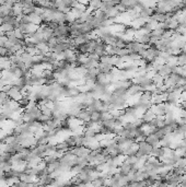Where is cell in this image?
<instances>
[{
    "label": "cell",
    "instance_id": "cell-9",
    "mask_svg": "<svg viewBox=\"0 0 186 187\" xmlns=\"http://www.w3.org/2000/svg\"><path fill=\"white\" fill-rule=\"evenodd\" d=\"M56 148H57V152L60 154H64L65 152H67L68 150H70V147H69L68 142L67 141H63V142H58L56 145Z\"/></svg>",
    "mask_w": 186,
    "mask_h": 187
},
{
    "label": "cell",
    "instance_id": "cell-20",
    "mask_svg": "<svg viewBox=\"0 0 186 187\" xmlns=\"http://www.w3.org/2000/svg\"><path fill=\"white\" fill-rule=\"evenodd\" d=\"M181 109H185L186 111V100H183V101H181Z\"/></svg>",
    "mask_w": 186,
    "mask_h": 187
},
{
    "label": "cell",
    "instance_id": "cell-1",
    "mask_svg": "<svg viewBox=\"0 0 186 187\" xmlns=\"http://www.w3.org/2000/svg\"><path fill=\"white\" fill-rule=\"evenodd\" d=\"M70 150L77 156H88V154L91 152V150L88 148L87 145H76Z\"/></svg>",
    "mask_w": 186,
    "mask_h": 187
},
{
    "label": "cell",
    "instance_id": "cell-17",
    "mask_svg": "<svg viewBox=\"0 0 186 187\" xmlns=\"http://www.w3.org/2000/svg\"><path fill=\"white\" fill-rule=\"evenodd\" d=\"M14 35H16V37L19 39L26 38V34H24L23 32L21 31V29H14Z\"/></svg>",
    "mask_w": 186,
    "mask_h": 187
},
{
    "label": "cell",
    "instance_id": "cell-10",
    "mask_svg": "<svg viewBox=\"0 0 186 187\" xmlns=\"http://www.w3.org/2000/svg\"><path fill=\"white\" fill-rule=\"evenodd\" d=\"M53 21H56L58 24H63L66 22V13L61 12V11L58 10L57 12L54 13V20Z\"/></svg>",
    "mask_w": 186,
    "mask_h": 187
},
{
    "label": "cell",
    "instance_id": "cell-2",
    "mask_svg": "<svg viewBox=\"0 0 186 187\" xmlns=\"http://www.w3.org/2000/svg\"><path fill=\"white\" fill-rule=\"evenodd\" d=\"M76 118H78L81 123H88L89 120H91V112L88 109H80L79 113L77 114Z\"/></svg>",
    "mask_w": 186,
    "mask_h": 187
},
{
    "label": "cell",
    "instance_id": "cell-7",
    "mask_svg": "<svg viewBox=\"0 0 186 187\" xmlns=\"http://www.w3.org/2000/svg\"><path fill=\"white\" fill-rule=\"evenodd\" d=\"M146 141H147L148 143H150V145H152L153 147H157V145H159V143H160V138L158 137L155 133H151V134H149V135H147Z\"/></svg>",
    "mask_w": 186,
    "mask_h": 187
},
{
    "label": "cell",
    "instance_id": "cell-21",
    "mask_svg": "<svg viewBox=\"0 0 186 187\" xmlns=\"http://www.w3.org/2000/svg\"><path fill=\"white\" fill-rule=\"evenodd\" d=\"M5 2H7V0H0V6L5 5Z\"/></svg>",
    "mask_w": 186,
    "mask_h": 187
},
{
    "label": "cell",
    "instance_id": "cell-13",
    "mask_svg": "<svg viewBox=\"0 0 186 187\" xmlns=\"http://www.w3.org/2000/svg\"><path fill=\"white\" fill-rule=\"evenodd\" d=\"M141 117H142V119H144L146 123H149L150 120L152 119V118H155V112H153V111L150 108V109H148V111H146V112L142 114Z\"/></svg>",
    "mask_w": 186,
    "mask_h": 187
},
{
    "label": "cell",
    "instance_id": "cell-15",
    "mask_svg": "<svg viewBox=\"0 0 186 187\" xmlns=\"http://www.w3.org/2000/svg\"><path fill=\"white\" fill-rule=\"evenodd\" d=\"M91 120L94 123H101V112L100 111L91 112Z\"/></svg>",
    "mask_w": 186,
    "mask_h": 187
},
{
    "label": "cell",
    "instance_id": "cell-18",
    "mask_svg": "<svg viewBox=\"0 0 186 187\" xmlns=\"http://www.w3.org/2000/svg\"><path fill=\"white\" fill-rule=\"evenodd\" d=\"M50 118H52L50 116H47V115H45V114H43V113H42V114H41V116H39L38 120L41 123H43V124H46V123H47Z\"/></svg>",
    "mask_w": 186,
    "mask_h": 187
},
{
    "label": "cell",
    "instance_id": "cell-12",
    "mask_svg": "<svg viewBox=\"0 0 186 187\" xmlns=\"http://www.w3.org/2000/svg\"><path fill=\"white\" fill-rule=\"evenodd\" d=\"M152 96H153V93L149 90H146V91L141 92L140 93V97H139V101L142 102H147V101H151Z\"/></svg>",
    "mask_w": 186,
    "mask_h": 187
},
{
    "label": "cell",
    "instance_id": "cell-4",
    "mask_svg": "<svg viewBox=\"0 0 186 187\" xmlns=\"http://www.w3.org/2000/svg\"><path fill=\"white\" fill-rule=\"evenodd\" d=\"M102 5H103V0H90L89 3H88V11H95L100 10L102 8Z\"/></svg>",
    "mask_w": 186,
    "mask_h": 187
},
{
    "label": "cell",
    "instance_id": "cell-11",
    "mask_svg": "<svg viewBox=\"0 0 186 187\" xmlns=\"http://www.w3.org/2000/svg\"><path fill=\"white\" fill-rule=\"evenodd\" d=\"M151 79H152V82H153V84H155V86H161V84H163V82H164V77L159 75L158 72L152 75Z\"/></svg>",
    "mask_w": 186,
    "mask_h": 187
},
{
    "label": "cell",
    "instance_id": "cell-14",
    "mask_svg": "<svg viewBox=\"0 0 186 187\" xmlns=\"http://www.w3.org/2000/svg\"><path fill=\"white\" fill-rule=\"evenodd\" d=\"M118 50H119V47L115 46V45H108V47H106V54L111 55V56L117 55Z\"/></svg>",
    "mask_w": 186,
    "mask_h": 187
},
{
    "label": "cell",
    "instance_id": "cell-6",
    "mask_svg": "<svg viewBox=\"0 0 186 187\" xmlns=\"http://www.w3.org/2000/svg\"><path fill=\"white\" fill-rule=\"evenodd\" d=\"M118 170H119L118 172H119L122 175H124V176H127L129 172L133 170V165L124 161V162H122V163H121V165H119V169H118Z\"/></svg>",
    "mask_w": 186,
    "mask_h": 187
},
{
    "label": "cell",
    "instance_id": "cell-3",
    "mask_svg": "<svg viewBox=\"0 0 186 187\" xmlns=\"http://www.w3.org/2000/svg\"><path fill=\"white\" fill-rule=\"evenodd\" d=\"M106 47H108V44L101 39V41L97 42V46L94 47L93 53H95V54L99 55L100 57H101V56H103L104 54H106Z\"/></svg>",
    "mask_w": 186,
    "mask_h": 187
},
{
    "label": "cell",
    "instance_id": "cell-19",
    "mask_svg": "<svg viewBox=\"0 0 186 187\" xmlns=\"http://www.w3.org/2000/svg\"><path fill=\"white\" fill-rule=\"evenodd\" d=\"M45 24H46L48 28H50V29H53V30L57 29L58 25H59V24H58L56 21H49V22H47V23H45Z\"/></svg>",
    "mask_w": 186,
    "mask_h": 187
},
{
    "label": "cell",
    "instance_id": "cell-8",
    "mask_svg": "<svg viewBox=\"0 0 186 187\" xmlns=\"http://www.w3.org/2000/svg\"><path fill=\"white\" fill-rule=\"evenodd\" d=\"M100 69V72H103V73H111L114 69V66L111 65V64H102V62H99V65H97Z\"/></svg>",
    "mask_w": 186,
    "mask_h": 187
},
{
    "label": "cell",
    "instance_id": "cell-16",
    "mask_svg": "<svg viewBox=\"0 0 186 187\" xmlns=\"http://www.w3.org/2000/svg\"><path fill=\"white\" fill-rule=\"evenodd\" d=\"M130 54V50L127 48V47H123V48H119L117 55L116 56H119V57H124V56H128Z\"/></svg>",
    "mask_w": 186,
    "mask_h": 187
},
{
    "label": "cell",
    "instance_id": "cell-5",
    "mask_svg": "<svg viewBox=\"0 0 186 187\" xmlns=\"http://www.w3.org/2000/svg\"><path fill=\"white\" fill-rule=\"evenodd\" d=\"M8 95L11 100H14V101H20V100L23 97L24 94L22 93V91H19V90H16V89L11 88L10 91L8 92Z\"/></svg>",
    "mask_w": 186,
    "mask_h": 187
}]
</instances>
